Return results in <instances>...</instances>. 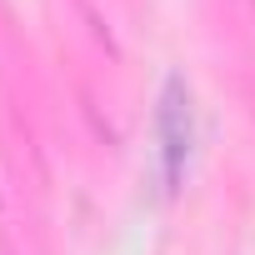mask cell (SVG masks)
Masks as SVG:
<instances>
[{
    "mask_svg": "<svg viewBox=\"0 0 255 255\" xmlns=\"http://www.w3.org/2000/svg\"><path fill=\"white\" fill-rule=\"evenodd\" d=\"M185 160H190V90H185L180 75H170L165 80V95H160V165H165V190L180 185Z\"/></svg>",
    "mask_w": 255,
    "mask_h": 255,
    "instance_id": "6da1fadb",
    "label": "cell"
}]
</instances>
